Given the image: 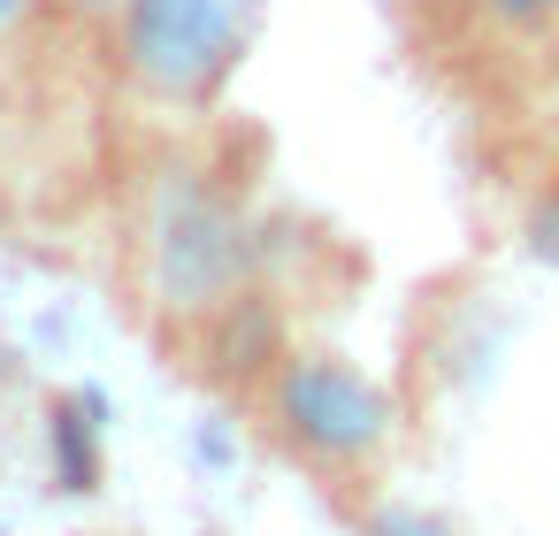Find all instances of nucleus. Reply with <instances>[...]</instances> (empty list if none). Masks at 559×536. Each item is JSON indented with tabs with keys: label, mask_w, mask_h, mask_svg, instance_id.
<instances>
[{
	"label": "nucleus",
	"mask_w": 559,
	"mask_h": 536,
	"mask_svg": "<svg viewBox=\"0 0 559 536\" xmlns=\"http://www.w3.org/2000/svg\"><path fill=\"white\" fill-rule=\"evenodd\" d=\"M39 9H47V0H0V39H16V32H24Z\"/></svg>",
	"instance_id": "nucleus-10"
},
{
	"label": "nucleus",
	"mask_w": 559,
	"mask_h": 536,
	"mask_svg": "<svg viewBox=\"0 0 559 536\" xmlns=\"http://www.w3.org/2000/svg\"><path fill=\"white\" fill-rule=\"evenodd\" d=\"M261 414L276 429V444L292 460H307L314 475H360L383 460L391 444V391L353 368L345 353H322V345H292L276 360V376L261 383Z\"/></svg>",
	"instance_id": "nucleus-3"
},
{
	"label": "nucleus",
	"mask_w": 559,
	"mask_h": 536,
	"mask_svg": "<svg viewBox=\"0 0 559 536\" xmlns=\"http://www.w3.org/2000/svg\"><path fill=\"white\" fill-rule=\"evenodd\" d=\"M513 238H521V253H528L536 269H559V169H544V177L528 184V200H521V215H513Z\"/></svg>",
	"instance_id": "nucleus-6"
},
{
	"label": "nucleus",
	"mask_w": 559,
	"mask_h": 536,
	"mask_svg": "<svg viewBox=\"0 0 559 536\" xmlns=\"http://www.w3.org/2000/svg\"><path fill=\"white\" fill-rule=\"evenodd\" d=\"M62 9H70L78 24H100V32H108V24L123 16V0H62Z\"/></svg>",
	"instance_id": "nucleus-9"
},
{
	"label": "nucleus",
	"mask_w": 559,
	"mask_h": 536,
	"mask_svg": "<svg viewBox=\"0 0 559 536\" xmlns=\"http://www.w3.org/2000/svg\"><path fill=\"white\" fill-rule=\"evenodd\" d=\"M498 39H544L559 32V0H467Z\"/></svg>",
	"instance_id": "nucleus-7"
},
{
	"label": "nucleus",
	"mask_w": 559,
	"mask_h": 536,
	"mask_svg": "<svg viewBox=\"0 0 559 536\" xmlns=\"http://www.w3.org/2000/svg\"><path fill=\"white\" fill-rule=\"evenodd\" d=\"M192 337H200V353H207V376L230 383V391H261V383L276 376V360L292 353V337H284V307H276L269 284H246L238 299H223Z\"/></svg>",
	"instance_id": "nucleus-4"
},
{
	"label": "nucleus",
	"mask_w": 559,
	"mask_h": 536,
	"mask_svg": "<svg viewBox=\"0 0 559 536\" xmlns=\"http://www.w3.org/2000/svg\"><path fill=\"white\" fill-rule=\"evenodd\" d=\"M146 291L169 322L200 330L223 299H238L246 284H261L269 238L246 207V192L207 169V162H169L146 192Z\"/></svg>",
	"instance_id": "nucleus-1"
},
{
	"label": "nucleus",
	"mask_w": 559,
	"mask_h": 536,
	"mask_svg": "<svg viewBox=\"0 0 559 536\" xmlns=\"http://www.w3.org/2000/svg\"><path fill=\"white\" fill-rule=\"evenodd\" d=\"M93 414H100V391L47 406V460H55V490H70V498L100 490V421Z\"/></svg>",
	"instance_id": "nucleus-5"
},
{
	"label": "nucleus",
	"mask_w": 559,
	"mask_h": 536,
	"mask_svg": "<svg viewBox=\"0 0 559 536\" xmlns=\"http://www.w3.org/2000/svg\"><path fill=\"white\" fill-rule=\"evenodd\" d=\"M16 223V200H9V177H0V230H9Z\"/></svg>",
	"instance_id": "nucleus-11"
},
{
	"label": "nucleus",
	"mask_w": 559,
	"mask_h": 536,
	"mask_svg": "<svg viewBox=\"0 0 559 536\" xmlns=\"http://www.w3.org/2000/svg\"><path fill=\"white\" fill-rule=\"evenodd\" d=\"M269 0H123V16L108 24L116 70L139 100L169 116H207L253 62Z\"/></svg>",
	"instance_id": "nucleus-2"
},
{
	"label": "nucleus",
	"mask_w": 559,
	"mask_h": 536,
	"mask_svg": "<svg viewBox=\"0 0 559 536\" xmlns=\"http://www.w3.org/2000/svg\"><path fill=\"white\" fill-rule=\"evenodd\" d=\"M360 536H460V528L437 521V513H421V505H376Z\"/></svg>",
	"instance_id": "nucleus-8"
}]
</instances>
